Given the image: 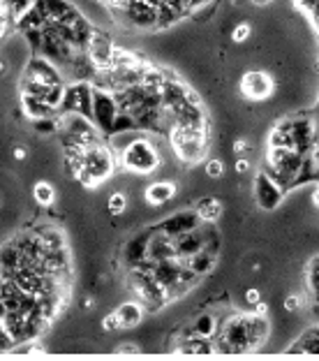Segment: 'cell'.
Returning <instances> with one entry per match:
<instances>
[{"instance_id":"cell-1","label":"cell","mask_w":319,"mask_h":361,"mask_svg":"<svg viewBox=\"0 0 319 361\" xmlns=\"http://www.w3.org/2000/svg\"><path fill=\"white\" fill-rule=\"evenodd\" d=\"M125 287L132 292L134 299H139L148 313H160L169 304L167 289L160 285L153 274L151 262H141L136 267H127L125 271Z\"/></svg>"},{"instance_id":"cell-2","label":"cell","mask_w":319,"mask_h":361,"mask_svg":"<svg viewBox=\"0 0 319 361\" xmlns=\"http://www.w3.org/2000/svg\"><path fill=\"white\" fill-rule=\"evenodd\" d=\"M165 156L160 151V144L151 137H146L144 132L119 153V165L125 174H136V176H151L153 172H158Z\"/></svg>"},{"instance_id":"cell-3","label":"cell","mask_w":319,"mask_h":361,"mask_svg":"<svg viewBox=\"0 0 319 361\" xmlns=\"http://www.w3.org/2000/svg\"><path fill=\"white\" fill-rule=\"evenodd\" d=\"M116 165H119V156L112 151V146L97 141V144L83 148V167L76 174V180L83 188H97L107 178L114 176Z\"/></svg>"},{"instance_id":"cell-4","label":"cell","mask_w":319,"mask_h":361,"mask_svg":"<svg viewBox=\"0 0 319 361\" xmlns=\"http://www.w3.org/2000/svg\"><path fill=\"white\" fill-rule=\"evenodd\" d=\"M305 156L298 153L296 148H285V146H269L262 163V169L278 180L285 190H291L296 185L298 174L303 169Z\"/></svg>"},{"instance_id":"cell-5","label":"cell","mask_w":319,"mask_h":361,"mask_svg":"<svg viewBox=\"0 0 319 361\" xmlns=\"http://www.w3.org/2000/svg\"><path fill=\"white\" fill-rule=\"evenodd\" d=\"M58 137H61L63 146H79L88 148L102 141L100 127L93 123V118L86 114L76 112H63L58 114Z\"/></svg>"},{"instance_id":"cell-6","label":"cell","mask_w":319,"mask_h":361,"mask_svg":"<svg viewBox=\"0 0 319 361\" xmlns=\"http://www.w3.org/2000/svg\"><path fill=\"white\" fill-rule=\"evenodd\" d=\"M167 139L174 156L183 165H197L208 153V130L174 125L172 130L167 132Z\"/></svg>"},{"instance_id":"cell-7","label":"cell","mask_w":319,"mask_h":361,"mask_svg":"<svg viewBox=\"0 0 319 361\" xmlns=\"http://www.w3.org/2000/svg\"><path fill=\"white\" fill-rule=\"evenodd\" d=\"M280 123L287 127L291 137V148H296L303 156H310L317 144V123L305 114H291L280 118Z\"/></svg>"},{"instance_id":"cell-8","label":"cell","mask_w":319,"mask_h":361,"mask_svg":"<svg viewBox=\"0 0 319 361\" xmlns=\"http://www.w3.org/2000/svg\"><path fill=\"white\" fill-rule=\"evenodd\" d=\"M285 192L287 190H285L273 176H269L264 169H259L255 174V180H252V197H255V204L259 211H266V214L278 211L285 202Z\"/></svg>"},{"instance_id":"cell-9","label":"cell","mask_w":319,"mask_h":361,"mask_svg":"<svg viewBox=\"0 0 319 361\" xmlns=\"http://www.w3.org/2000/svg\"><path fill=\"white\" fill-rule=\"evenodd\" d=\"M119 116V102H116L114 90L100 88L93 83V107H90V118L93 123L100 127L102 134H112L114 121Z\"/></svg>"},{"instance_id":"cell-10","label":"cell","mask_w":319,"mask_h":361,"mask_svg":"<svg viewBox=\"0 0 319 361\" xmlns=\"http://www.w3.org/2000/svg\"><path fill=\"white\" fill-rule=\"evenodd\" d=\"M240 95L247 102H266L276 95V81L266 70H247L240 76Z\"/></svg>"},{"instance_id":"cell-11","label":"cell","mask_w":319,"mask_h":361,"mask_svg":"<svg viewBox=\"0 0 319 361\" xmlns=\"http://www.w3.org/2000/svg\"><path fill=\"white\" fill-rule=\"evenodd\" d=\"M90 107H93V83L90 81H70L65 83V95H63V112H76L90 116Z\"/></svg>"},{"instance_id":"cell-12","label":"cell","mask_w":319,"mask_h":361,"mask_svg":"<svg viewBox=\"0 0 319 361\" xmlns=\"http://www.w3.org/2000/svg\"><path fill=\"white\" fill-rule=\"evenodd\" d=\"M172 257H176L174 238L165 234L160 227H151V236H148V246H146V260L155 264L162 260H172Z\"/></svg>"},{"instance_id":"cell-13","label":"cell","mask_w":319,"mask_h":361,"mask_svg":"<svg viewBox=\"0 0 319 361\" xmlns=\"http://www.w3.org/2000/svg\"><path fill=\"white\" fill-rule=\"evenodd\" d=\"M201 220L197 216V211H176V214H172L169 218H165L158 227L165 231V234H169L172 238H176L178 234H183V231L187 229H194L197 227Z\"/></svg>"},{"instance_id":"cell-14","label":"cell","mask_w":319,"mask_h":361,"mask_svg":"<svg viewBox=\"0 0 319 361\" xmlns=\"http://www.w3.org/2000/svg\"><path fill=\"white\" fill-rule=\"evenodd\" d=\"M32 236L37 238V243L42 246L44 253H58V250H68V241H65L63 229H58L56 225H37L35 229H30Z\"/></svg>"},{"instance_id":"cell-15","label":"cell","mask_w":319,"mask_h":361,"mask_svg":"<svg viewBox=\"0 0 319 361\" xmlns=\"http://www.w3.org/2000/svg\"><path fill=\"white\" fill-rule=\"evenodd\" d=\"M174 246H176V257L181 260H187L194 253H199L204 248V229H201V223L194 229H187L183 234H178L174 238Z\"/></svg>"},{"instance_id":"cell-16","label":"cell","mask_w":319,"mask_h":361,"mask_svg":"<svg viewBox=\"0 0 319 361\" xmlns=\"http://www.w3.org/2000/svg\"><path fill=\"white\" fill-rule=\"evenodd\" d=\"M247 336H250V352L262 350L271 336V322L266 320V315L247 313Z\"/></svg>"},{"instance_id":"cell-17","label":"cell","mask_w":319,"mask_h":361,"mask_svg":"<svg viewBox=\"0 0 319 361\" xmlns=\"http://www.w3.org/2000/svg\"><path fill=\"white\" fill-rule=\"evenodd\" d=\"M148 236H151V229H144L139 234H134L132 238H127L125 248H123V262L125 267H136L146 260V246H148Z\"/></svg>"},{"instance_id":"cell-18","label":"cell","mask_w":319,"mask_h":361,"mask_svg":"<svg viewBox=\"0 0 319 361\" xmlns=\"http://www.w3.org/2000/svg\"><path fill=\"white\" fill-rule=\"evenodd\" d=\"M148 311L144 308V304H141L139 299H127L123 301V304H119V308H116V315H119L121 320V329H136L144 322V315Z\"/></svg>"},{"instance_id":"cell-19","label":"cell","mask_w":319,"mask_h":361,"mask_svg":"<svg viewBox=\"0 0 319 361\" xmlns=\"http://www.w3.org/2000/svg\"><path fill=\"white\" fill-rule=\"evenodd\" d=\"M176 197V183L172 180H155L144 190V202L151 206H165Z\"/></svg>"},{"instance_id":"cell-20","label":"cell","mask_w":319,"mask_h":361,"mask_svg":"<svg viewBox=\"0 0 319 361\" xmlns=\"http://www.w3.org/2000/svg\"><path fill=\"white\" fill-rule=\"evenodd\" d=\"M218 257L216 253H211V250H206V248H201L199 253H194L192 257H187V260H183V264L190 271H194V274L199 276V278H204V276L211 274L213 269H216V264H218Z\"/></svg>"},{"instance_id":"cell-21","label":"cell","mask_w":319,"mask_h":361,"mask_svg":"<svg viewBox=\"0 0 319 361\" xmlns=\"http://www.w3.org/2000/svg\"><path fill=\"white\" fill-rule=\"evenodd\" d=\"M192 331L204 338H216L220 331V315L216 311H204L192 320Z\"/></svg>"},{"instance_id":"cell-22","label":"cell","mask_w":319,"mask_h":361,"mask_svg":"<svg viewBox=\"0 0 319 361\" xmlns=\"http://www.w3.org/2000/svg\"><path fill=\"white\" fill-rule=\"evenodd\" d=\"M194 211H197L199 220L201 223H218L223 218V202L213 195H206V197H199L197 204H194Z\"/></svg>"},{"instance_id":"cell-23","label":"cell","mask_w":319,"mask_h":361,"mask_svg":"<svg viewBox=\"0 0 319 361\" xmlns=\"http://www.w3.org/2000/svg\"><path fill=\"white\" fill-rule=\"evenodd\" d=\"M305 289L312 304H319V257H312L305 267Z\"/></svg>"},{"instance_id":"cell-24","label":"cell","mask_w":319,"mask_h":361,"mask_svg":"<svg viewBox=\"0 0 319 361\" xmlns=\"http://www.w3.org/2000/svg\"><path fill=\"white\" fill-rule=\"evenodd\" d=\"M32 199L40 206H44V209H49V206L56 202V188L49 180H37V183L32 185Z\"/></svg>"},{"instance_id":"cell-25","label":"cell","mask_w":319,"mask_h":361,"mask_svg":"<svg viewBox=\"0 0 319 361\" xmlns=\"http://www.w3.org/2000/svg\"><path fill=\"white\" fill-rule=\"evenodd\" d=\"M127 195L123 190H116V192H112L109 195V199H107V209H109V214L112 216H123L127 211Z\"/></svg>"},{"instance_id":"cell-26","label":"cell","mask_w":319,"mask_h":361,"mask_svg":"<svg viewBox=\"0 0 319 361\" xmlns=\"http://www.w3.org/2000/svg\"><path fill=\"white\" fill-rule=\"evenodd\" d=\"M252 37V23L250 21H236L231 28V42L243 47V44Z\"/></svg>"},{"instance_id":"cell-27","label":"cell","mask_w":319,"mask_h":361,"mask_svg":"<svg viewBox=\"0 0 319 361\" xmlns=\"http://www.w3.org/2000/svg\"><path fill=\"white\" fill-rule=\"evenodd\" d=\"M204 174L208 178H213V180H218V178H223L225 176V163L220 158H211V160H206V165H204Z\"/></svg>"},{"instance_id":"cell-28","label":"cell","mask_w":319,"mask_h":361,"mask_svg":"<svg viewBox=\"0 0 319 361\" xmlns=\"http://www.w3.org/2000/svg\"><path fill=\"white\" fill-rule=\"evenodd\" d=\"M285 313H289V315H294L301 311V306H303V296H298V294H289L287 299H285Z\"/></svg>"},{"instance_id":"cell-29","label":"cell","mask_w":319,"mask_h":361,"mask_svg":"<svg viewBox=\"0 0 319 361\" xmlns=\"http://www.w3.org/2000/svg\"><path fill=\"white\" fill-rule=\"evenodd\" d=\"M102 329H104V331H119V329H121V320H119V315H116V311L104 315Z\"/></svg>"},{"instance_id":"cell-30","label":"cell","mask_w":319,"mask_h":361,"mask_svg":"<svg viewBox=\"0 0 319 361\" xmlns=\"http://www.w3.org/2000/svg\"><path fill=\"white\" fill-rule=\"evenodd\" d=\"M243 301H245V304H250V306H255V304H259V301H262V292H259L257 287H250L243 294Z\"/></svg>"},{"instance_id":"cell-31","label":"cell","mask_w":319,"mask_h":361,"mask_svg":"<svg viewBox=\"0 0 319 361\" xmlns=\"http://www.w3.org/2000/svg\"><path fill=\"white\" fill-rule=\"evenodd\" d=\"M116 354H139L141 352V347L136 345V343H123V345H119L114 350Z\"/></svg>"},{"instance_id":"cell-32","label":"cell","mask_w":319,"mask_h":361,"mask_svg":"<svg viewBox=\"0 0 319 361\" xmlns=\"http://www.w3.org/2000/svg\"><path fill=\"white\" fill-rule=\"evenodd\" d=\"M247 172H250V160H247L245 156H240L236 160V174H240V176H243V174H247Z\"/></svg>"},{"instance_id":"cell-33","label":"cell","mask_w":319,"mask_h":361,"mask_svg":"<svg viewBox=\"0 0 319 361\" xmlns=\"http://www.w3.org/2000/svg\"><path fill=\"white\" fill-rule=\"evenodd\" d=\"M12 156H14V160H19V163H23V160L28 158V151H25L23 146H14V151H12Z\"/></svg>"},{"instance_id":"cell-34","label":"cell","mask_w":319,"mask_h":361,"mask_svg":"<svg viewBox=\"0 0 319 361\" xmlns=\"http://www.w3.org/2000/svg\"><path fill=\"white\" fill-rule=\"evenodd\" d=\"M252 308H255L252 313H257V315H266V313H269V306H266L264 301H259V304H255Z\"/></svg>"},{"instance_id":"cell-35","label":"cell","mask_w":319,"mask_h":361,"mask_svg":"<svg viewBox=\"0 0 319 361\" xmlns=\"http://www.w3.org/2000/svg\"><path fill=\"white\" fill-rule=\"evenodd\" d=\"M10 70V58L8 56H0V74H5Z\"/></svg>"},{"instance_id":"cell-36","label":"cell","mask_w":319,"mask_h":361,"mask_svg":"<svg viewBox=\"0 0 319 361\" xmlns=\"http://www.w3.org/2000/svg\"><path fill=\"white\" fill-rule=\"evenodd\" d=\"M273 0H252V5H255V8H266V5H271Z\"/></svg>"}]
</instances>
